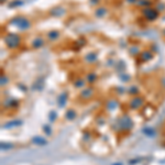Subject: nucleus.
Returning <instances> with one entry per match:
<instances>
[{"label":"nucleus","instance_id":"obj_1","mask_svg":"<svg viewBox=\"0 0 165 165\" xmlns=\"http://www.w3.org/2000/svg\"><path fill=\"white\" fill-rule=\"evenodd\" d=\"M5 43L9 49H16L21 43V38L16 33H8L5 36Z\"/></svg>","mask_w":165,"mask_h":165},{"label":"nucleus","instance_id":"obj_2","mask_svg":"<svg viewBox=\"0 0 165 165\" xmlns=\"http://www.w3.org/2000/svg\"><path fill=\"white\" fill-rule=\"evenodd\" d=\"M11 23L16 25L21 31L28 30V29L31 27V22L29 21V19H27L24 16H16V18H14V19L12 20Z\"/></svg>","mask_w":165,"mask_h":165},{"label":"nucleus","instance_id":"obj_3","mask_svg":"<svg viewBox=\"0 0 165 165\" xmlns=\"http://www.w3.org/2000/svg\"><path fill=\"white\" fill-rule=\"evenodd\" d=\"M142 13L148 21H154V20H156L157 16H159V10L151 8V7H148V8L143 9Z\"/></svg>","mask_w":165,"mask_h":165},{"label":"nucleus","instance_id":"obj_4","mask_svg":"<svg viewBox=\"0 0 165 165\" xmlns=\"http://www.w3.org/2000/svg\"><path fill=\"white\" fill-rule=\"evenodd\" d=\"M118 123H119V129L124 130V131L130 130L132 128V126H133V122H132V120L130 119V117H128V116L121 117V118L119 119Z\"/></svg>","mask_w":165,"mask_h":165},{"label":"nucleus","instance_id":"obj_5","mask_svg":"<svg viewBox=\"0 0 165 165\" xmlns=\"http://www.w3.org/2000/svg\"><path fill=\"white\" fill-rule=\"evenodd\" d=\"M144 104V99L142 97H134V98H132L129 102V106L132 110H137L139 108H141Z\"/></svg>","mask_w":165,"mask_h":165},{"label":"nucleus","instance_id":"obj_6","mask_svg":"<svg viewBox=\"0 0 165 165\" xmlns=\"http://www.w3.org/2000/svg\"><path fill=\"white\" fill-rule=\"evenodd\" d=\"M94 95V89L91 87H87V88H84L82 91H80V97H82V99H85V100H87V99H90V97Z\"/></svg>","mask_w":165,"mask_h":165},{"label":"nucleus","instance_id":"obj_7","mask_svg":"<svg viewBox=\"0 0 165 165\" xmlns=\"http://www.w3.org/2000/svg\"><path fill=\"white\" fill-rule=\"evenodd\" d=\"M46 38L49 41H56L60 38V31L57 30H51L46 34Z\"/></svg>","mask_w":165,"mask_h":165},{"label":"nucleus","instance_id":"obj_8","mask_svg":"<svg viewBox=\"0 0 165 165\" xmlns=\"http://www.w3.org/2000/svg\"><path fill=\"white\" fill-rule=\"evenodd\" d=\"M65 12L66 11L63 7H56V8H54L53 10H51L50 13H51V16H63Z\"/></svg>","mask_w":165,"mask_h":165},{"label":"nucleus","instance_id":"obj_9","mask_svg":"<svg viewBox=\"0 0 165 165\" xmlns=\"http://www.w3.org/2000/svg\"><path fill=\"white\" fill-rule=\"evenodd\" d=\"M44 43H45V41H44V38H35L34 40L32 41V47L33 49H40V47H42L44 45Z\"/></svg>","mask_w":165,"mask_h":165},{"label":"nucleus","instance_id":"obj_10","mask_svg":"<svg viewBox=\"0 0 165 165\" xmlns=\"http://www.w3.org/2000/svg\"><path fill=\"white\" fill-rule=\"evenodd\" d=\"M32 142L34 143V144H36V145H45V144H46V140L41 137H38V135L33 138Z\"/></svg>","mask_w":165,"mask_h":165},{"label":"nucleus","instance_id":"obj_11","mask_svg":"<svg viewBox=\"0 0 165 165\" xmlns=\"http://www.w3.org/2000/svg\"><path fill=\"white\" fill-rule=\"evenodd\" d=\"M66 99H67V93H62L60 96H58L57 104H58V106H60V107H63L64 104L66 102Z\"/></svg>","mask_w":165,"mask_h":165},{"label":"nucleus","instance_id":"obj_12","mask_svg":"<svg viewBox=\"0 0 165 165\" xmlns=\"http://www.w3.org/2000/svg\"><path fill=\"white\" fill-rule=\"evenodd\" d=\"M65 118L67 119V120H74V119L76 118V112H75V110L74 109L67 110L65 113Z\"/></svg>","mask_w":165,"mask_h":165},{"label":"nucleus","instance_id":"obj_13","mask_svg":"<svg viewBox=\"0 0 165 165\" xmlns=\"http://www.w3.org/2000/svg\"><path fill=\"white\" fill-rule=\"evenodd\" d=\"M97 60V55L95 53H88L85 56V61L88 63H95Z\"/></svg>","mask_w":165,"mask_h":165},{"label":"nucleus","instance_id":"obj_14","mask_svg":"<svg viewBox=\"0 0 165 165\" xmlns=\"http://www.w3.org/2000/svg\"><path fill=\"white\" fill-rule=\"evenodd\" d=\"M106 13H107V9L104 8V7H100V8H98L95 11V16H96L97 18H102Z\"/></svg>","mask_w":165,"mask_h":165},{"label":"nucleus","instance_id":"obj_15","mask_svg":"<svg viewBox=\"0 0 165 165\" xmlns=\"http://www.w3.org/2000/svg\"><path fill=\"white\" fill-rule=\"evenodd\" d=\"M152 57H153V54H152L151 52H148V51H145V52H143L142 54H141V58H142L143 62H148V61H150Z\"/></svg>","mask_w":165,"mask_h":165},{"label":"nucleus","instance_id":"obj_16","mask_svg":"<svg viewBox=\"0 0 165 165\" xmlns=\"http://www.w3.org/2000/svg\"><path fill=\"white\" fill-rule=\"evenodd\" d=\"M86 80H87L89 84H91V82H96L97 80V74L96 73H89V74H87V76H86Z\"/></svg>","mask_w":165,"mask_h":165},{"label":"nucleus","instance_id":"obj_17","mask_svg":"<svg viewBox=\"0 0 165 165\" xmlns=\"http://www.w3.org/2000/svg\"><path fill=\"white\" fill-rule=\"evenodd\" d=\"M85 79H82V78H78V79H76L74 82V86L76 88H82L85 86Z\"/></svg>","mask_w":165,"mask_h":165},{"label":"nucleus","instance_id":"obj_18","mask_svg":"<svg viewBox=\"0 0 165 165\" xmlns=\"http://www.w3.org/2000/svg\"><path fill=\"white\" fill-rule=\"evenodd\" d=\"M137 5L139 6V7H144V8H148V7H150V6H151V3H150V1H148V0H138Z\"/></svg>","mask_w":165,"mask_h":165},{"label":"nucleus","instance_id":"obj_19","mask_svg":"<svg viewBox=\"0 0 165 165\" xmlns=\"http://www.w3.org/2000/svg\"><path fill=\"white\" fill-rule=\"evenodd\" d=\"M143 132H144L148 137H154V134H155V131H154L152 128H145V129L143 130Z\"/></svg>","mask_w":165,"mask_h":165},{"label":"nucleus","instance_id":"obj_20","mask_svg":"<svg viewBox=\"0 0 165 165\" xmlns=\"http://www.w3.org/2000/svg\"><path fill=\"white\" fill-rule=\"evenodd\" d=\"M13 148V144H11V143H1V148H5V150H8V148Z\"/></svg>","mask_w":165,"mask_h":165},{"label":"nucleus","instance_id":"obj_21","mask_svg":"<svg viewBox=\"0 0 165 165\" xmlns=\"http://www.w3.org/2000/svg\"><path fill=\"white\" fill-rule=\"evenodd\" d=\"M128 91H129L130 95H137L138 91H139V89H138V88L135 87V86H132V87L130 88V89H129Z\"/></svg>","mask_w":165,"mask_h":165},{"label":"nucleus","instance_id":"obj_22","mask_svg":"<svg viewBox=\"0 0 165 165\" xmlns=\"http://www.w3.org/2000/svg\"><path fill=\"white\" fill-rule=\"evenodd\" d=\"M117 101H113V100H110L109 101V104H108V106H109V108L111 110H115L116 109V107H117Z\"/></svg>","mask_w":165,"mask_h":165},{"label":"nucleus","instance_id":"obj_23","mask_svg":"<svg viewBox=\"0 0 165 165\" xmlns=\"http://www.w3.org/2000/svg\"><path fill=\"white\" fill-rule=\"evenodd\" d=\"M8 78H7V76L6 75H1V86H3V85H7L8 84Z\"/></svg>","mask_w":165,"mask_h":165},{"label":"nucleus","instance_id":"obj_24","mask_svg":"<svg viewBox=\"0 0 165 165\" xmlns=\"http://www.w3.org/2000/svg\"><path fill=\"white\" fill-rule=\"evenodd\" d=\"M13 5H11L10 7H16V6H21L22 5V1H20V0H16V1H14V2H12Z\"/></svg>","mask_w":165,"mask_h":165},{"label":"nucleus","instance_id":"obj_25","mask_svg":"<svg viewBox=\"0 0 165 165\" xmlns=\"http://www.w3.org/2000/svg\"><path fill=\"white\" fill-rule=\"evenodd\" d=\"M89 2H90V5H98L99 0H89Z\"/></svg>","mask_w":165,"mask_h":165},{"label":"nucleus","instance_id":"obj_26","mask_svg":"<svg viewBox=\"0 0 165 165\" xmlns=\"http://www.w3.org/2000/svg\"><path fill=\"white\" fill-rule=\"evenodd\" d=\"M126 1L128 3H130V5H133V3H137L138 0H126Z\"/></svg>","mask_w":165,"mask_h":165},{"label":"nucleus","instance_id":"obj_27","mask_svg":"<svg viewBox=\"0 0 165 165\" xmlns=\"http://www.w3.org/2000/svg\"><path fill=\"white\" fill-rule=\"evenodd\" d=\"M5 1H6V0H1V3H3Z\"/></svg>","mask_w":165,"mask_h":165},{"label":"nucleus","instance_id":"obj_28","mask_svg":"<svg viewBox=\"0 0 165 165\" xmlns=\"http://www.w3.org/2000/svg\"><path fill=\"white\" fill-rule=\"evenodd\" d=\"M163 33H164V34H165V30H164V32H163Z\"/></svg>","mask_w":165,"mask_h":165}]
</instances>
